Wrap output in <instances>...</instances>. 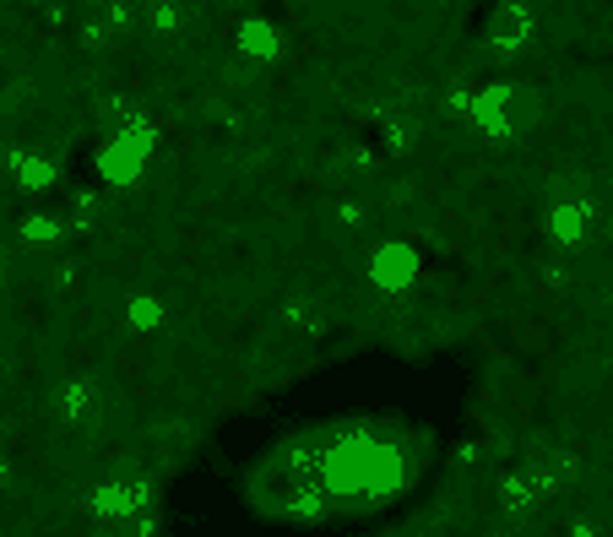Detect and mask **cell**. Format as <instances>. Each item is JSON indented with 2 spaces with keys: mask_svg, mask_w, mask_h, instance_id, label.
<instances>
[{
  "mask_svg": "<svg viewBox=\"0 0 613 537\" xmlns=\"http://www.w3.org/2000/svg\"><path fill=\"white\" fill-rule=\"evenodd\" d=\"M554 500H559V483H548V478H543L537 467H526V461L500 483V505H505L511 522H532V516H537L543 505H554Z\"/></svg>",
  "mask_w": 613,
  "mask_h": 537,
  "instance_id": "cell-4",
  "label": "cell"
},
{
  "mask_svg": "<svg viewBox=\"0 0 613 537\" xmlns=\"http://www.w3.org/2000/svg\"><path fill=\"white\" fill-rule=\"evenodd\" d=\"M22 234H27V239H55V223H49V217H27Z\"/></svg>",
  "mask_w": 613,
  "mask_h": 537,
  "instance_id": "cell-15",
  "label": "cell"
},
{
  "mask_svg": "<svg viewBox=\"0 0 613 537\" xmlns=\"http://www.w3.org/2000/svg\"><path fill=\"white\" fill-rule=\"evenodd\" d=\"M125 321H131V332H158V326H164V304H158L153 293H136V299L125 304Z\"/></svg>",
  "mask_w": 613,
  "mask_h": 537,
  "instance_id": "cell-10",
  "label": "cell"
},
{
  "mask_svg": "<svg viewBox=\"0 0 613 537\" xmlns=\"http://www.w3.org/2000/svg\"><path fill=\"white\" fill-rule=\"evenodd\" d=\"M532 27H537V16H532V5L526 0H500L494 11H489V44L494 49H522L526 38H532Z\"/></svg>",
  "mask_w": 613,
  "mask_h": 537,
  "instance_id": "cell-6",
  "label": "cell"
},
{
  "mask_svg": "<svg viewBox=\"0 0 613 537\" xmlns=\"http://www.w3.org/2000/svg\"><path fill=\"white\" fill-rule=\"evenodd\" d=\"M548 239L570 256L592 250L603 239V217H598V201L592 195H554L548 201Z\"/></svg>",
  "mask_w": 613,
  "mask_h": 537,
  "instance_id": "cell-2",
  "label": "cell"
},
{
  "mask_svg": "<svg viewBox=\"0 0 613 537\" xmlns=\"http://www.w3.org/2000/svg\"><path fill=\"white\" fill-rule=\"evenodd\" d=\"M147 505H153V483H142V478H109V483H98L88 494V511L98 522H109V527H125Z\"/></svg>",
  "mask_w": 613,
  "mask_h": 537,
  "instance_id": "cell-3",
  "label": "cell"
},
{
  "mask_svg": "<svg viewBox=\"0 0 613 537\" xmlns=\"http://www.w3.org/2000/svg\"><path fill=\"white\" fill-rule=\"evenodd\" d=\"M16 175H22L27 190H44V184H55V164H49V158H22Z\"/></svg>",
  "mask_w": 613,
  "mask_h": 537,
  "instance_id": "cell-12",
  "label": "cell"
},
{
  "mask_svg": "<svg viewBox=\"0 0 613 537\" xmlns=\"http://www.w3.org/2000/svg\"><path fill=\"white\" fill-rule=\"evenodd\" d=\"M413 142H419L413 120H391V125H386V147H391V153H413Z\"/></svg>",
  "mask_w": 613,
  "mask_h": 537,
  "instance_id": "cell-13",
  "label": "cell"
},
{
  "mask_svg": "<svg viewBox=\"0 0 613 537\" xmlns=\"http://www.w3.org/2000/svg\"><path fill=\"white\" fill-rule=\"evenodd\" d=\"M337 217L353 223V228H364V201H343V206H337Z\"/></svg>",
  "mask_w": 613,
  "mask_h": 537,
  "instance_id": "cell-16",
  "label": "cell"
},
{
  "mask_svg": "<svg viewBox=\"0 0 613 537\" xmlns=\"http://www.w3.org/2000/svg\"><path fill=\"white\" fill-rule=\"evenodd\" d=\"M310 472H315L310 489L332 500H380L402 483V456L369 429H343L337 440H321L310 450Z\"/></svg>",
  "mask_w": 613,
  "mask_h": 537,
  "instance_id": "cell-1",
  "label": "cell"
},
{
  "mask_svg": "<svg viewBox=\"0 0 613 537\" xmlns=\"http://www.w3.org/2000/svg\"><path fill=\"white\" fill-rule=\"evenodd\" d=\"M369 277H375L380 288H413V277H419L413 245H380L375 261H369Z\"/></svg>",
  "mask_w": 613,
  "mask_h": 537,
  "instance_id": "cell-7",
  "label": "cell"
},
{
  "mask_svg": "<svg viewBox=\"0 0 613 537\" xmlns=\"http://www.w3.org/2000/svg\"><path fill=\"white\" fill-rule=\"evenodd\" d=\"M179 22H185V11H179L175 0H158V5H153V27H158V33H175Z\"/></svg>",
  "mask_w": 613,
  "mask_h": 537,
  "instance_id": "cell-14",
  "label": "cell"
},
{
  "mask_svg": "<svg viewBox=\"0 0 613 537\" xmlns=\"http://www.w3.org/2000/svg\"><path fill=\"white\" fill-rule=\"evenodd\" d=\"M277 27L266 22V16H250V22H239V55H250V60H271L277 55Z\"/></svg>",
  "mask_w": 613,
  "mask_h": 537,
  "instance_id": "cell-9",
  "label": "cell"
},
{
  "mask_svg": "<svg viewBox=\"0 0 613 537\" xmlns=\"http://www.w3.org/2000/svg\"><path fill=\"white\" fill-rule=\"evenodd\" d=\"M103 385L88 380V374H77V380H66L60 391H55V413H60V424H71L77 435H92L98 424H103Z\"/></svg>",
  "mask_w": 613,
  "mask_h": 537,
  "instance_id": "cell-5",
  "label": "cell"
},
{
  "mask_svg": "<svg viewBox=\"0 0 613 537\" xmlns=\"http://www.w3.org/2000/svg\"><path fill=\"white\" fill-rule=\"evenodd\" d=\"M142 164H147V158H142V153H136V147H131L125 136H114V142H109V153L98 158V169H103V175L114 179V184L136 179V175H142Z\"/></svg>",
  "mask_w": 613,
  "mask_h": 537,
  "instance_id": "cell-8",
  "label": "cell"
},
{
  "mask_svg": "<svg viewBox=\"0 0 613 537\" xmlns=\"http://www.w3.org/2000/svg\"><path fill=\"white\" fill-rule=\"evenodd\" d=\"M0 271H5V267H0Z\"/></svg>",
  "mask_w": 613,
  "mask_h": 537,
  "instance_id": "cell-17",
  "label": "cell"
},
{
  "mask_svg": "<svg viewBox=\"0 0 613 537\" xmlns=\"http://www.w3.org/2000/svg\"><path fill=\"white\" fill-rule=\"evenodd\" d=\"M136 120H142V103H136V98H109V103H103V125H109V131H125V125H136Z\"/></svg>",
  "mask_w": 613,
  "mask_h": 537,
  "instance_id": "cell-11",
  "label": "cell"
}]
</instances>
